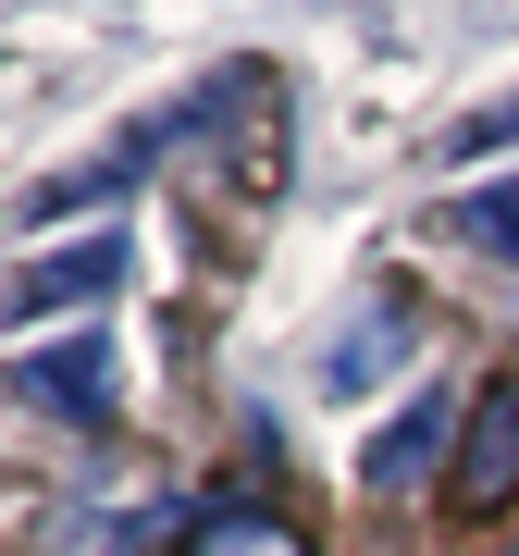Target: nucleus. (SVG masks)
Here are the masks:
<instances>
[{"instance_id": "1", "label": "nucleus", "mask_w": 519, "mask_h": 556, "mask_svg": "<svg viewBox=\"0 0 519 556\" xmlns=\"http://www.w3.org/2000/svg\"><path fill=\"white\" fill-rule=\"evenodd\" d=\"M445 507L458 519H507L519 507V371H495L470 396V433H458V470H445Z\"/></svg>"}, {"instance_id": "5", "label": "nucleus", "mask_w": 519, "mask_h": 556, "mask_svg": "<svg viewBox=\"0 0 519 556\" xmlns=\"http://www.w3.org/2000/svg\"><path fill=\"white\" fill-rule=\"evenodd\" d=\"M408 346H420V309H408V298H371L334 346H321V383H334V396H371V383L396 371Z\"/></svg>"}, {"instance_id": "4", "label": "nucleus", "mask_w": 519, "mask_h": 556, "mask_svg": "<svg viewBox=\"0 0 519 556\" xmlns=\"http://www.w3.org/2000/svg\"><path fill=\"white\" fill-rule=\"evenodd\" d=\"M112 285H124V236H87V248H62V260H25V285L0 309H13V321H62V309L112 298Z\"/></svg>"}, {"instance_id": "2", "label": "nucleus", "mask_w": 519, "mask_h": 556, "mask_svg": "<svg viewBox=\"0 0 519 556\" xmlns=\"http://www.w3.org/2000/svg\"><path fill=\"white\" fill-rule=\"evenodd\" d=\"M458 433H470V408H458V396H408V408L371 433V457H359V495L408 507L433 470H458Z\"/></svg>"}, {"instance_id": "3", "label": "nucleus", "mask_w": 519, "mask_h": 556, "mask_svg": "<svg viewBox=\"0 0 519 556\" xmlns=\"http://www.w3.org/2000/svg\"><path fill=\"white\" fill-rule=\"evenodd\" d=\"M0 396H13V408H50V420H100L112 408V346L75 334V346H50V358H13Z\"/></svg>"}, {"instance_id": "7", "label": "nucleus", "mask_w": 519, "mask_h": 556, "mask_svg": "<svg viewBox=\"0 0 519 556\" xmlns=\"http://www.w3.org/2000/svg\"><path fill=\"white\" fill-rule=\"evenodd\" d=\"M458 223H470L482 248H507V260H519V174H495V186H470V211H458Z\"/></svg>"}, {"instance_id": "6", "label": "nucleus", "mask_w": 519, "mask_h": 556, "mask_svg": "<svg viewBox=\"0 0 519 556\" xmlns=\"http://www.w3.org/2000/svg\"><path fill=\"white\" fill-rule=\"evenodd\" d=\"M186 556H321V544L284 507H211L199 532H186Z\"/></svg>"}]
</instances>
